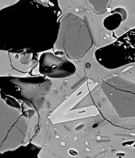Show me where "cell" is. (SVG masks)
Listing matches in <instances>:
<instances>
[{
	"label": "cell",
	"instance_id": "2",
	"mask_svg": "<svg viewBox=\"0 0 135 158\" xmlns=\"http://www.w3.org/2000/svg\"><path fill=\"white\" fill-rule=\"evenodd\" d=\"M93 40L86 20L73 13L60 18L54 47L57 52L70 59L84 57L93 44Z\"/></svg>",
	"mask_w": 135,
	"mask_h": 158
},
{
	"label": "cell",
	"instance_id": "6",
	"mask_svg": "<svg viewBox=\"0 0 135 158\" xmlns=\"http://www.w3.org/2000/svg\"><path fill=\"white\" fill-rule=\"evenodd\" d=\"M94 11L98 15H102L106 11L110 0H88Z\"/></svg>",
	"mask_w": 135,
	"mask_h": 158
},
{
	"label": "cell",
	"instance_id": "5",
	"mask_svg": "<svg viewBox=\"0 0 135 158\" xmlns=\"http://www.w3.org/2000/svg\"><path fill=\"white\" fill-rule=\"evenodd\" d=\"M112 15L105 18L104 21V26L109 31H113L120 26L123 19L120 14L112 12Z\"/></svg>",
	"mask_w": 135,
	"mask_h": 158
},
{
	"label": "cell",
	"instance_id": "7",
	"mask_svg": "<svg viewBox=\"0 0 135 158\" xmlns=\"http://www.w3.org/2000/svg\"><path fill=\"white\" fill-rule=\"evenodd\" d=\"M21 0H0V12L5 8L12 6Z\"/></svg>",
	"mask_w": 135,
	"mask_h": 158
},
{
	"label": "cell",
	"instance_id": "3",
	"mask_svg": "<svg viewBox=\"0 0 135 158\" xmlns=\"http://www.w3.org/2000/svg\"><path fill=\"white\" fill-rule=\"evenodd\" d=\"M39 62L40 73L50 78H65L72 75L76 70L71 62L50 52H43Z\"/></svg>",
	"mask_w": 135,
	"mask_h": 158
},
{
	"label": "cell",
	"instance_id": "4",
	"mask_svg": "<svg viewBox=\"0 0 135 158\" xmlns=\"http://www.w3.org/2000/svg\"><path fill=\"white\" fill-rule=\"evenodd\" d=\"M123 46L112 43L97 49L96 59L100 64L109 70H113L126 65L131 59Z\"/></svg>",
	"mask_w": 135,
	"mask_h": 158
},
{
	"label": "cell",
	"instance_id": "1",
	"mask_svg": "<svg viewBox=\"0 0 135 158\" xmlns=\"http://www.w3.org/2000/svg\"><path fill=\"white\" fill-rule=\"evenodd\" d=\"M31 109L25 100L4 94L0 88V154L29 143Z\"/></svg>",
	"mask_w": 135,
	"mask_h": 158
}]
</instances>
